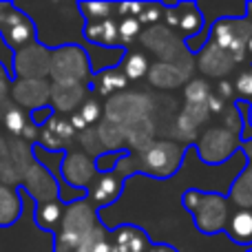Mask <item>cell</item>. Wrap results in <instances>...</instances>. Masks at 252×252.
I'll return each instance as SVG.
<instances>
[{
  "instance_id": "cell-1",
  "label": "cell",
  "mask_w": 252,
  "mask_h": 252,
  "mask_svg": "<svg viewBox=\"0 0 252 252\" xmlns=\"http://www.w3.org/2000/svg\"><path fill=\"white\" fill-rule=\"evenodd\" d=\"M182 206L190 210L195 228L201 235H217L223 232L226 219L230 215V204L219 192H204L190 188L182 195Z\"/></svg>"
},
{
  "instance_id": "cell-2",
  "label": "cell",
  "mask_w": 252,
  "mask_h": 252,
  "mask_svg": "<svg viewBox=\"0 0 252 252\" xmlns=\"http://www.w3.org/2000/svg\"><path fill=\"white\" fill-rule=\"evenodd\" d=\"M49 75L53 78V84H84V87H89L87 78H91L93 71L89 64L87 51H82L75 44L51 49Z\"/></svg>"
},
{
  "instance_id": "cell-3",
  "label": "cell",
  "mask_w": 252,
  "mask_h": 252,
  "mask_svg": "<svg viewBox=\"0 0 252 252\" xmlns=\"http://www.w3.org/2000/svg\"><path fill=\"white\" fill-rule=\"evenodd\" d=\"M210 29V42L217 49L226 51L232 58V62H246V42L252 33V22L248 18H219Z\"/></svg>"
},
{
  "instance_id": "cell-4",
  "label": "cell",
  "mask_w": 252,
  "mask_h": 252,
  "mask_svg": "<svg viewBox=\"0 0 252 252\" xmlns=\"http://www.w3.org/2000/svg\"><path fill=\"white\" fill-rule=\"evenodd\" d=\"M188 146H190V144H188ZM186 148L175 142H155L142 151V155H139V159H137L139 166L135 170L148 173L155 179H168L179 170Z\"/></svg>"
},
{
  "instance_id": "cell-5",
  "label": "cell",
  "mask_w": 252,
  "mask_h": 252,
  "mask_svg": "<svg viewBox=\"0 0 252 252\" xmlns=\"http://www.w3.org/2000/svg\"><path fill=\"white\" fill-rule=\"evenodd\" d=\"M0 35L13 53L35 42V25L16 4L0 2Z\"/></svg>"
},
{
  "instance_id": "cell-6",
  "label": "cell",
  "mask_w": 252,
  "mask_h": 252,
  "mask_svg": "<svg viewBox=\"0 0 252 252\" xmlns=\"http://www.w3.org/2000/svg\"><path fill=\"white\" fill-rule=\"evenodd\" d=\"M241 130L230 128H210L201 135L199 142H192V148H197L204 164H223L228 157L239 153Z\"/></svg>"
},
{
  "instance_id": "cell-7",
  "label": "cell",
  "mask_w": 252,
  "mask_h": 252,
  "mask_svg": "<svg viewBox=\"0 0 252 252\" xmlns=\"http://www.w3.org/2000/svg\"><path fill=\"white\" fill-rule=\"evenodd\" d=\"M49 62H51V49L33 42L13 53L9 73L13 80H44V75H49Z\"/></svg>"
},
{
  "instance_id": "cell-8",
  "label": "cell",
  "mask_w": 252,
  "mask_h": 252,
  "mask_svg": "<svg viewBox=\"0 0 252 252\" xmlns=\"http://www.w3.org/2000/svg\"><path fill=\"white\" fill-rule=\"evenodd\" d=\"M18 188H20L22 192H27V195H31V199H33L35 204L60 199L58 179L53 177V173L47 168V166L38 164V161H31L29 164V168L25 170Z\"/></svg>"
},
{
  "instance_id": "cell-9",
  "label": "cell",
  "mask_w": 252,
  "mask_h": 252,
  "mask_svg": "<svg viewBox=\"0 0 252 252\" xmlns=\"http://www.w3.org/2000/svg\"><path fill=\"white\" fill-rule=\"evenodd\" d=\"M60 179H64L75 190H87L97 173L95 166H93V159L89 155H84L80 151H64V155L60 159Z\"/></svg>"
},
{
  "instance_id": "cell-10",
  "label": "cell",
  "mask_w": 252,
  "mask_h": 252,
  "mask_svg": "<svg viewBox=\"0 0 252 252\" xmlns=\"http://www.w3.org/2000/svg\"><path fill=\"white\" fill-rule=\"evenodd\" d=\"M124 186H126V177H122V173H118V170H113V173H97L87 188V199L95 210L104 208V206L120 199Z\"/></svg>"
},
{
  "instance_id": "cell-11",
  "label": "cell",
  "mask_w": 252,
  "mask_h": 252,
  "mask_svg": "<svg viewBox=\"0 0 252 252\" xmlns=\"http://www.w3.org/2000/svg\"><path fill=\"white\" fill-rule=\"evenodd\" d=\"M164 18L170 27L182 33L184 40H190L204 29V13L197 2H179L173 7H164Z\"/></svg>"
},
{
  "instance_id": "cell-12",
  "label": "cell",
  "mask_w": 252,
  "mask_h": 252,
  "mask_svg": "<svg viewBox=\"0 0 252 252\" xmlns=\"http://www.w3.org/2000/svg\"><path fill=\"white\" fill-rule=\"evenodd\" d=\"M49 91H51V84H47L44 80H16L9 93L13 95L18 109L29 106V111H33L47 104Z\"/></svg>"
},
{
  "instance_id": "cell-13",
  "label": "cell",
  "mask_w": 252,
  "mask_h": 252,
  "mask_svg": "<svg viewBox=\"0 0 252 252\" xmlns=\"http://www.w3.org/2000/svg\"><path fill=\"white\" fill-rule=\"evenodd\" d=\"M109 239L115 252H144L146 246L151 244L146 232L139 226H133V223H124L115 230H109Z\"/></svg>"
},
{
  "instance_id": "cell-14",
  "label": "cell",
  "mask_w": 252,
  "mask_h": 252,
  "mask_svg": "<svg viewBox=\"0 0 252 252\" xmlns=\"http://www.w3.org/2000/svg\"><path fill=\"white\" fill-rule=\"evenodd\" d=\"M82 33L89 42L97 44V47L120 49L118 47V22H115L113 18L97 20V22H84Z\"/></svg>"
},
{
  "instance_id": "cell-15",
  "label": "cell",
  "mask_w": 252,
  "mask_h": 252,
  "mask_svg": "<svg viewBox=\"0 0 252 252\" xmlns=\"http://www.w3.org/2000/svg\"><path fill=\"white\" fill-rule=\"evenodd\" d=\"M223 232L239 246H252V210H230Z\"/></svg>"
},
{
  "instance_id": "cell-16",
  "label": "cell",
  "mask_w": 252,
  "mask_h": 252,
  "mask_svg": "<svg viewBox=\"0 0 252 252\" xmlns=\"http://www.w3.org/2000/svg\"><path fill=\"white\" fill-rule=\"evenodd\" d=\"M22 215V192L9 184H0V228H9Z\"/></svg>"
},
{
  "instance_id": "cell-17",
  "label": "cell",
  "mask_w": 252,
  "mask_h": 252,
  "mask_svg": "<svg viewBox=\"0 0 252 252\" xmlns=\"http://www.w3.org/2000/svg\"><path fill=\"white\" fill-rule=\"evenodd\" d=\"M87 91L89 87L84 84H51V91H49L51 104L49 106L53 111H71L73 106H80V100Z\"/></svg>"
},
{
  "instance_id": "cell-18",
  "label": "cell",
  "mask_w": 252,
  "mask_h": 252,
  "mask_svg": "<svg viewBox=\"0 0 252 252\" xmlns=\"http://www.w3.org/2000/svg\"><path fill=\"white\" fill-rule=\"evenodd\" d=\"M62 215H64V204H62L60 199L42 201V204H35L33 221L40 230L56 232L58 226H60V221H62Z\"/></svg>"
},
{
  "instance_id": "cell-19",
  "label": "cell",
  "mask_w": 252,
  "mask_h": 252,
  "mask_svg": "<svg viewBox=\"0 0 252 252\" xmlns=\"http://www.w3.org/2000/svg\"><path fill=\"white\" fill-rule=\"evenodd\" d=\"M128 80L124 78V73L120 71V66H109V69H102L93 73V82L89 84V91H93V87H97L95 91L100 95H111L113 91L126 89Z\"/></svg>"
},
{
  "instance_id": "cell-20",
  "label": "cell",
  "mask_w": 252,
  "mask_h": 252,
  "mask_svg": "<svg viewBox=\"0 0 252 252\" xmlns=\"http://www.w3.org/2000/svg\"><path fill=\"white\" fill-rule=\"evenodd\" d=\"M199 66L206 71L208 75H221V73H228L230 71L232 64H226V62H219V58H226L228 53L221 51V49H217L215 44H210V49H201L199 53Z\"/></svg>"
},
{
  "instance_id": "cell-21",
  "label": "cell",
  "mask_w": 252,
  "mask_h": 252,
  "mask_svg": "<svg viewBox=\"0 0 252 252\" xmlns=\"http://www.w3.org/2000/svg\"><path fill=\"white\" fill-rule=\"evenodd\" d=\"M122 73L126 80H139L148 73V60L144 53H124L122 60Z\"/></svg>"
},
{
  "instance_id": "cell-22",
  "label": "cell",
  "mask_w": 252,
  "mask_h": 252,
  "mask_svg": "<svg viewBox=\"0 0 252 252\" xmlns=\"http://www.w3.org/2000/svg\"><path fill=\"white\" fill-rule=\"evenodd\" d=\"M128 153H130L128 148H118V151H106V153H102V155H97L95 159H93L95 173H113V170H118L120 161H122Z\"/></svg>"
},
{
  "instance_id": "cell-23",
  "label": "cell",
  "mask_w": 252,
  "mask_h": 252,
  "mask_svg": "<svg viewBox=\"0 0 252 252\" xmlns=\"http://www.w3.org/2000/svg\"><path fill=\"white\" fill-rule=\"evenodd\" d=\"M78 9L84 13V22H97L111 18L115 11L113 2H78Z\"/></svg>"
},
{
  "instance_id": "cell-24",
  "label": "cell",
  "mask_w": 252,
  "mask_h": 252,
  "mask_svg": "<svg viewBox=\"0 0 252 252\" xmlns=\"http://www.w3.org/2000/svg\"><path fill=\"white\" fill-rule=\"evenodd\" d=\"M2 122H4V126H7L9 133L16 135V137H20L22 130L27 128V113L22 109H18L16 104H11L9 109H4Z\"/></svg>"
},
{
  "instance_id": "cell-25",
  "label": "cell",
  "mask_w": 252,
  "mask_h": 252,
  "mask_svg": "<svg viewBox=\"0 0 252 252\" xmlns=\"http://www.w3.org/2000/svg\"><path fill=\"white\" fill-rule=\"evenodd\" d=\"M142 25L137 22V18H122L118 22V47L124 49L122 44H130L139 35Z\"/></svg>"
},
{
  "instance_id": "cell-26",
  "label": "cell",
  "mask_w": 252,
  "mask_h": 252,
  "mask_svg": "<svg viewBox=\"0 0 252 252\" xmlns=\"http://www.w3.org/2000/svg\"><path fill=\"white\" fill-rule=\"evenodd\" d=\"M184 95H186V100L190 102L192 106H199V104H204V102L208 100V95H210V87L204 82V80H195V82H190V84L186 87Z\"/></svg>"
},
{
  "instance_id": "cell-27",
  "label": "cell",
  "mask_w": 252,
  "mask_h": 252,
  "mask_svg": "<svg viewBox=\"0 0 252 252\" xmlns=\"http://www.w3.org/2000/svg\"><path fill=\"white\" fill-rule=\"evenodd\" d=\"M232 89H235V93L239 95L241 102L250 104V102H252V66H246V69L241 71Z\"/></svg>"
},
{
  "instance_id": "cell-28",
  "label": "cell",
  "mask_w": 252,
  "mask_h": 252,
  "mask_svg": "<svg viewBox=\"0 0 252 252\" xmlns=\"http://www.w3.org/2000/svg\"><path fill=\"white\" fill-rule=\"evenodd\" d=\"M164 18V4L159 2H142V11L137 16L139 25H155Z\"/></svg>"
},
{
  "instance_id": "cell-29",
  "label": "cell",
  "mask_w": 252,
  "mask_h": 252,
  "mask_svg": "<svg viewBox=\"0 0 252 252\" xmlns=\"http://www.w3.org/2000/svg\"><path fill=\"white\" fill-rule=\"evenodd\" d=\"M78 115L87 122V126H91V124H95L97 120H100V115H102V109H100V102L97 100H93V97H89V100H84L82 104H80V111H78Z\"/></svg>"
},
{
  "instance_id": "cell-30",
  "label": "cell",
  "mask_w": 252,
  "mask_h": 252,
  "mask_svg": "<svg viewBox=\"0 0 252 252\" xmlns=\"http://www.w3.org/2000/svg\"><path fill=\"white\" fill-rule=\"evenodd\" d=\"M53 115H56V111L49 104H44V106H40V109L29 111V122H31V126H35V128H44Z\"/></svg>"
},
{
  "instance_id": "cell-31",
  "label": "cell",
  "mask_w": 252,
  "mask_h": 252,
  "mask_svg": "<svg viewBox=\"0 0 252 252\" xmlns=\"http://www.w3.org/2000/svg\"><path fill=\"white\" fill-rule=\"evenodd\" d=\"M11 82H13V78L9 73V66L0 62V104H4V106H9L7 97H9V91H11Z\"/></svg>"
},
{
  "instance_id": "cell-32",
  "label": "cell",
  "mask_w": 252,
  "mask_h": 252,
  "mask_svg": "<svg viewBox=\"0 0 252 252\" xmlns=\"http://www.w3.org/2000/svg\"><path fill=\"white\" fill-rule=\"evenodd\" d=\"M142 11V2H120L115 4V13L120 18H137Z\"/></svg>"
},
{
  "instance_id": "cell-33",
  "label": "cell",
  "mask_w": 252,
  "mask_h": 252,
  "mask_svg": "<svg viewBox=\"0 0 252 252\" xmlns=\"http://www.w3.org/2000/svg\"><path fill=\"white\" fill-rule=\"evenodd\" d=\"M206 106H208L210 113L217 115V113H221V111H223V100H221V97H217V95H213V93H210L208 100H206Z\"/></svg>"
},
{
  "instance_id": "cell-34",
  "label": "cell",
  "mask_w": 252,
  "mask_h": 252,
  "mask_svg": "<svg viewBox=\"0 0 252 252\" xmlns=\"http://www.w3.org/2000/svg\"><path fill=\"white\" fill-rule=\"evenodd\" d=\"M219 97H221V100H232V97H235V89H232V84L228 82V80L219 82Z\"/></svg>"
},
{
  "instance_id": "cell-35",
  "label": "cell",
  "mask_w": 252,
  "mask_h": 252,
  "mask_svg": "<svg viewBox=\"0 0 252 252\" xmlns=\"http://www.w3.org/2000/svg\"><path fill=\"white\" fill-rule=\"evenodd\" d=\"M144 252H179V250L170 244H148Z\"/></svg>"
},
{
  "instance_id": "cell-36",
  "label": "cell",
  "mask_w": 252,
  "mask_h": 252,
  "mask_svg": "<svg viewBox=\"0 0 252 252\" xmlns=\"http://www.w3.org/2000/svg\"><path fill=\"white\" fill-rule=\"evenodd\" d=\"M69 124H71V128H73V130H80V133H84V130L89 128V126H87V122H84V120L80 118L78 113H73V115H71Z\"/></svg>"
},
{
  "instance_id": "cell-37",
  "label": "cell",
  "mask_w": 252,
  "mask_h": 252,
  "mask_svg": "<svg viewBox=\"0 0 252 252\" xmlns=\"http://www.w3.org/2000/svg\"><path fill=\"white\" fill-rule=\"evenodd\" d=\"M246 62H250V66H252V33H250L248 42H246Z\"/></svg>"
},
{
  "instance_id": "cell-38",
  "label": "cell",
  "mask_w": 252,
  "mask_h": 252,
  "mask_svg": "<svg viewBox=\"0 0 252 252\" xmlns=\"http://www.w3.org/2000/svg\"><path fill=\"white\" fill-rule=\"evenodd\" d=\"M244 175L248 177V182L252 184V159H246V168H244Z\"/></svg>"
},
{
  "instance_id": "cell-39",
  "label": "cell",
  "mask_w": 252,
  "mask_h": 252,
  "mask_svg": "<svg viewBox=\"0 0 252 252\" xmlns=\"http://www.w3.org/2000/svg\"><path fill=\"white\" fill-rule=\"evenodd\" d=\"M244 18H248V20L252 22V2H246V16Z\"/></svg>"
},
{
  "instance_id": "cell-40",
  "label": "cell",
  "mask_w": 252,
  "mask_h": 252,
  "mask_svg": "<svg viewBox=\"0 0 252 252\" xmlns=\"http://www.w3.org/2000/svg\"><path fill=\"white\" fill-rule=\"evenodd\" d=\"M246 252H252V248H248V250H246Z\"/></svg>"
}]
</instances>
